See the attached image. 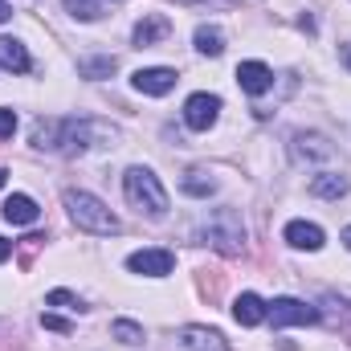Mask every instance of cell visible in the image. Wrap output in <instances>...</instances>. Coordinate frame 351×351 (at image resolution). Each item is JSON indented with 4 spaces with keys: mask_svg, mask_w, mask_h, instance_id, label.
Returning <instances> with one entry per match:
<instances>
[{
    "mask_svg": "<svg viewBox=\"0 0 351 351\" xmlns=\"http://www.w3.org/2000/svg\"><path fill=\"white\" fill-rule=\"evenodd\" d=\"M94 135H114V131L90 119H37L33 123V147L58 152V156H82L94 143Z\"/></svg>",
    "mask_w": 351,
    "mask_h": 351,
    "instance_id": "6da1fadb",
    "label": "cell"
},
{
    "mask_svg": "<svg viewBox=\"0 0 351 351\" xmlns=\"http://www.w3.org/2000/svg\"><path fill=\"white\" fill-rule=\"evenodd\" d=\"M192 237H196L200 245H213V250L225 254V258H237V254L245 250V225H241L237 208H213V213L196 225Z\"/></svg>",
    "mask_w": 351,
    "mask_h": 351,
    "instance_id": "7a4b0ae2",
    "label": "cell"
},
{
    "mask_svg": "<svg viewBox=\"0 0 351 351\" xmlns=\"http://www.w3.org/2000/svg\"><path fill=\"white\" fill-rule=\"evenodd\" d=\"M66 208H70V221L82 229V233H98V237H110L119 233V217L94 196V192H82V188H66Z\"/></svg>",
    "mask_w": 351,
    "mask_h": 351,
    "instance_id": "3957f363",
    "label": "cell"
},
{
    "mask_svg": "<svg viewBox=\"0 0 351 351\" xmlns=\"http://www.w3.org/2000/svg\"><path fill=\"white\" fill-rule=\"evenodd\" d=\"M123 192H127V200H131L139 213H147V217H164V213H168V192H164L160 176L147 172V168H127Z\"/></svg>",
    "mask_w": 351,
    "mask_h": 351,
    "instance_id": "277c9868",
    "label": "cell"
},
{
    "mask_svg": "<svg viewBox=\"0 0 351 351\" xmlns=\"http://www.w3.org/2000/svg\"><path fill=\"white\" fill-rule=\"evenodd\" d=\"M290 156H294V164H319V168L323 164H335V147L319 131H298L290 139Z\"/></svg>",
    "mask_w": 351,
    "mask_h": 351,
    "instance_id": "5b68a950",
    "label": "cell"
},
{
    "mask_svg": "<svg viewBox=\"0 0 351 351\" xmlns=\"http://www.w3.org/2000/svg\"><path fill=\"white\" fill-rule=\"evenodd\" d=\"M265 319L274 327H306V323H319V311L306 306V302H298V298H274L265 306Z\"/></svg>",
    "mask_w": 351,
    "mask_h": 351,
    "instance_id": "8992f818",
    "label": "cell"
},
{
    "mask_svg": "<svg viewBox=\"0 0 351 351\" xmlns=\"http://www.w3.org/2000/svg\"><path fill=\"white\" fill-rule=\"evenodd\" d=\"M217 114H221V98H217V94H192V98L184 102V123H188L192 131H208V127L217 123Z\"/></svg>",
    "mask_w": 351,
    "mask_h": 351,
    "instance_id": "52a82bcc",
    "label": "cell"
},
{
    "mask_svg": "<svg viewBox=\"0 0 351 351\" xmlns=\"http://www.w3.org/2000/svg\"><path fill=\"white\" fill-rule=\"evenodd\" d=\"M176 265V254L172 250H139L127 258V269L131 274H147V278H168Z\"/></svg>",
    "mask_w": 351,
    "mask_h": 351,
    "instance_id": "ba28073f",
    "label": "cell"
},
{
    "mask_svg": "<svg viewBox=\"0 0 351 351\" xmlns=\"http://www.w3.org/2000/svg\"><path fill=\"white\" fill-rule=\"evenodd\" d=\"M176 70H168V66H152V70H135L131 74V86L139 90V94H168V90H176Z\"/></svg>",
    "mask_w": 351,
    "mask_h": 351,
    "instance_id": "9c48e42d",
    "label": "cell"
},
{
    "mask_svg": "<svg viewBox=\"0 0 351 351\" xmlns=\"http://www.w3.org/2000/svg\"><path fill=\"white\" fill-rule=\"evenodd\" d=\"M237 82H241V90L245 94H265V90L274 86V70L265 66V62H241L237 66Z\"/></svg>",
    "mask_w": 351,
    "mask_h": 351,
    "instance_id": "30bf717a",
    "label": "cell"
},
{
    "mask_svg": "<svg viewBox=\"0 0 351 351\" xmlns=\"http://www.w3.org/2000/svg\"><path fill=\"white\" fill-rule=\"evenodd\" d=\"M180 343H184V351H229L225 335L213 331V327H184L180 331Z\"/></svg>",
    "mask_w": 351,
    "mask_h": 351,
    "instance_id": "8fae6325",
    "label": "cell"
},
{
    "mask_svg": "<svg viewBox=\"0 0 351 351\" xmlns=\"http://www.w3.org/2000/svg\"><path fill=\"white\" fill-rule=\"evenodd\" d=\"M286 245L315 254V250H323V229L311 225V221H290V225H286Z\"/></svg>",
    "mask_w": 351,
    "mask_h": 351,
    "instance_id": "7c38bea8",
    "label": "cell"
},
{
    "mask_svg": "<svg viewBox=\"0 0 351 351\" xmlns=\"http://www.w3.org/2000/svg\"><path fill=\"white\" fill-rule=\"evenodd\" d=\"M37 217H41V208H37V200H33V196L12 192V196L4 200V221H8V225H33Z\"/></svg>",
    "mask_w": 351,
    "mask_h": 351,
    "instance_id": "4fadbf2b",
    "label": "cell"
},
{
    "mask_svg": "<svg viewBox=\"0 0 351 351\" xmlns=\"http://www.w3.org/2000/svg\"><path fill=\"white\" fill-rule=\"evenodd\" d=\"M0 66L12 70V74H29L33 62H29V49L16 41V37H0Z\"/></svg>",
    "mask_w": 351,
    "mask_h": 351,
    "instance_id": "5bb4252c",
    "label": "cell"
},
{
    "mask_svg": "<svg viewBox=\"0 0 351 351\" xmlns=\"http://www.w3.org/2000/svg\"><path fill=\"white\" fill-rule=\"evenodd\" d=\"M233 319L241 323V327H258V323H265V302L258 298V294H241L237 302H233Z\"/></svg>",
    "mask_w": 351,
    "mask_h": 351,
    "instance_id": "9a60e30c",
    "label": "cell"
},
{
    "mask_svg": "<svg viewBox=\"0 0 351 351\" xmlns=\"http://www.w3.org/2000/svg\"><path fill=\"white\" fill-rule=\"evenodd\" d=\"M172 33V25H168V16H143L139 25H135V33H131V41L135 45H156V41H164Z\"/></svg>",
    "mask_w": 351,
    "mask_h": 351,
    "instance_id": "2e32d148",
    "label": "cell"
},
{
    "mask_svg": "<svg viewBox=\"0 0 351 351\" xmlns=\"http://www.w3.org/2000/svg\"><path fill=\"white\" fill-rule=\"evenodd\" d=\"M180 188H184L192 200H208V196L217 192V180L204 172V168H188V172H184V180H180Z\"/></svg>",
    "mask_w": 351,
    "mask_h": 351,
    "instance_id": "e0dca14e",
    "label": "cell"
},
{
    "mask_svg": "<svg viewBox=\"0 0 351 351\" xmlns=\"http://www.w3.org/2000/svg\"><path fill=\"white\" fill-rule=\"evenodd\" d=\"M348 192V180L339 172H319L311 180V196H323V200H339Z\"/></svg>",
    "mask_w": 351,
    "mask_h": 351,
    "instance_id": "ac0fdd59",
    "label": "cell"
},
{
    "mask_svg": "<svg viewBox=\"0 0 351 351\" xmlns=\"http://www.w3.org/2000/svg\"><path fill=\"white\" fill-rule=\"evenodd\" d=\"M192 41H196V49H200L204 58H221V53H225V33H221L217 25H200Z\"/></svg>",
    "mask_w": 351,
    "mask_h": 351,
    "instance_id": "d6986e66",
    "label": "cell"
},
{
    "mask_svg": "<svg viewBox=\"0 0 351 351\" xmlns=\"http://www.w3.org/2000/svg\"><path fill=\"white\" fill-rule=\"evenodd\" d=\"M110 335H114L119 343H127V348H143V327L131 323V319H114V323H110Z\"/></svg>",
    "mask_w": 351,
    "mask_h": 351,
    "instance_id": "ffe728a7",
    "label": "cell"
},
{
    "mask_svg": "<svg viewBox=\"0 0 351 351\" xmlns=\"http://www.w3.org/2000/svg\"><path fill=\"white\" fill-rule=\"evenodd\" d=\"M196 282H200V294H204L208 302H217V298L225 294V274H221V269H200Z\"/></svg>",
    "mask_w": 351,
    "mask_h": 351,
    "instance_id": "44dd1931",
    "label": "cell"
},
{
    "mask_svg": "<svg viewBox=\"0 0 351 351\" xmlns=\"http://www.w3.org/2000/svg\"><path fill=\"white\" fill-rule=\"evenodd\" d=\"M114 66H119L114 58H86V62L78 66V74H82V78H94V82H102V78L114 74Z\"/></svg>",
    "mask_w": 351,
    "mask_h": 351,
    "instance_id": "7402d4cb",
    "label": "cell"
},
{
    "mask_svg": "<svg viewBox=\"0 0 351 351\" xmlns=\"http://www.w3.org/2000/svg\"><path fill=\"white\" fill-rule=\"evenodd\" d=\"M66 12L78 16V21H98V16H102L98 0H66Z\"/></svg>",
    "mask_w": 351,
    "mask_h": 351,
    "instance_id": "603a6c76",
    "label": "cell"
},
{
    "mask_svg": "<svg viewBox=\"0 0 351 351\" xmlns=\"http://www.w3.org/2000/svg\"><path fill=\"white\" fill-rule=\"evenodd\" d=\"M45 302H49V306H66V311H86V306L78 302V294H70V290H53Z\"/></svg>",
    "mask_w": 351,
    "mask_h": 351,
    "instance_id": "cb8c5ba5",
    "label": "cell"
},
{
    "mask_svg": "<svg viewBox=\"0 0 351 351\" xmlns=\"http://www.w3.org/2000/svg\"><path fill=\"white\" fill-rule=\"evenodd\" d=\"M41 245H45V237H41V233H33V237H25V241H21V265H25V269L33 265V254H37Z\"/></svg>",
    "mask_w": 351,
    "mask_h": 351,
    "instance_id": "d4e9b609",
    "label": "cell"
},
{
    "mask_svg": "<svg viewBox=\"0 0 351 351\" xmlns=\"http://www.w3.org/2000/svg\"><path fill=\"white\" fill-rule=\"evenodd\" d=\"M331 302H335V294H331ZM335 306H339V311H335V319H331V323H335V327H343V335H348V343H351V302L339 298Z\"/></svg>",
    "mask_w": 351,
    "mask_h": 351,
    "instance_id": "484cf974",
    "label": "cell"
},
{
    "mask_svg": "<svg viewBox=\"0 0 351 351\" xmlns=\"http://www.w3.org/2000/svg\"><path fill=\"white\" fill-rule=\"evenodd\" d=\"M12 131H16V110L0 106V139H12Z\"/></svg>",
    "mask_w": 351,
    "mask_h": 351,
    "instance_id": "4316f807",
    "label": "cell"
},
{
    "mask_svg": "<svg viewBox=\"0 0 351 351\" xmlns=\"http://www.w3.org/2000/svg\"><path fill=\"white\" fill-rule=\"evenodd\" d=\"M41 327H45V331H62V335H70V323L58 319V315H41Z\"/></svg>",
    "mask_w": 351,
    "mask_h": 351,
    "instance_id": "83f0119b",
    "label": "cell"
},
{
    "mask_svg": "<svg viewBox=\"0 0 351 351\" xmlns=\"http://www.w3.org/2000/svg\"><path fill=\"white\" fill-rule=\"evenodd\" d=\"M8 254H12V241H4V237H0V262H4Z\"/></svg>",
    "mask_w": 351,
    "mask_h": 351,
    "instance_id": "f1b7e54d",
    "label": "cell"
},
{
    "mask_svg": "<svg viewBox=\"0 0 351 351\" xmlns=\"http://www.w3.org/2000/svg\"><path fill=\"white\" fill-rule=\"evenodd\" d=\"M8 16H12V8H8V0H0V25H4Z\"/></svg>",
    "mask_w": 351,
    "mask_h": 351,
    "instance_id": "f546056e",
    "label": "cell"
},
{
    "mask_svg": "<svg viewBox=\"0 0 351 351\" xmlns=\"http://www.w3.org/2000/svg\"><path fill=\"white\" fill-rule=\"evenodd\" d=\"M343 66H348V70H351V45H348V49H343Z\"/></svg>",
    "mask_w": 351,
    "mask_h": 351,
    "instance_id": "4dcf8cb0",
    "label": "cell"
},
{
    "mask_svg": "<svg viewBox=\"0 0 351 351\" xmlns=\"http://www.w3.org/2000/svg\"><path fill=\"white\" fill-rule=\"evenodd\" d=\"M343 245H348V250H351V225H348V229H343Z\"/></svg>",
    "mask_w": 351,
    "mask_h": 351,
    "instance_id": "1f68e13d",
    "label": "cell"
},
{
    "mask_svg": "<svg viewBox=\"0 0 351 351\" xmlns=\"http://www.w3.org/2000/svg\"><path fill=\"white\" fill-rule=\"evenodd\" d=\"M4 180H8V172H4V168H0V188H4Z\"/></svg>",
    "mask_w": 351,
    "mask_h": 351,
    "instance_id": "d6a6232c",
    "label": "cell"
}]
</instances>
